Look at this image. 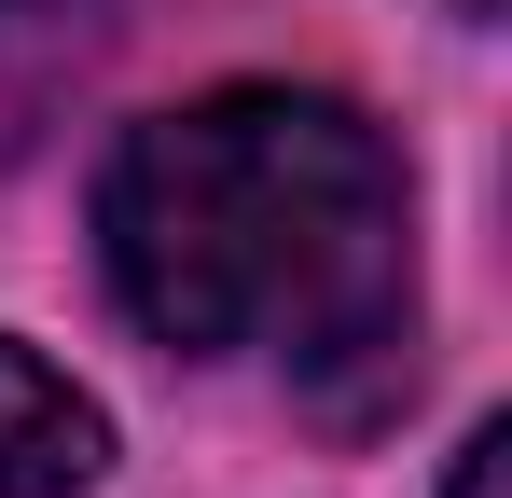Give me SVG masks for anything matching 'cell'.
Returning a JSON list of instances; mask_svg holds the SVG:
<instances>
[{"label": "cell", "mask_w": 512, "mask_h": 498, "mask_svg": "<svg viewBox=\"0 0 512 498\" xmlns=\"http://www.w3.org/2000/svg\"><path fill=\"white\" fill-rule=\"evenodd\" d=\"M111 291L153 346L291 360L319 402L416 374V208L402 153L305 83H222L153 111L97 180Z\"/></svg>", "instance_id": "1"}, {"label": "cell", "mask_w": 512, "mask_h": 498, "mask_svg": "<svg viewBox=\"0 0 512 498\" xmlns=\"http://www.w3.org/2000/svg\"><path fill=\"white\" fill-rule=\"evenodd\" d=\"M97 457H111L97 402L0 332V498H70V485H97Z\"/></svg>", "instance_id": "2"}, {"label": "cell", "mask_w": 512, "mask_h": 498, "mask_svg": "<svg viewBox=\"0 0 512 498\" xmlns=\"http://www.w3.org/2000/svg\"><path fill=\"white\" fill-rule=\"evenodd\" d=\"M84 42H97L84 0H0V139L42 125V97L84 70Z\"/></svg>", "instance_id": "3"}, {"label": "cell", "mask_w": 512, "mask_h": 498, "mask_svg": "<svg viewBox=\"0 0 512 498\" xmlns=\"http://www.w3.org/2000/svg\"><path fill=\"white\" fill-rule=\"evenodd\" d=\"M499 457H512L499 429H471V457H457V498H499Z\"/></svg>", "instance_id": "4"}, {"label": "cell", "mask_w": 512, "mask_h": 498, "mask_svg": "<svg viewBox=\"0 0 512 498\" xmlns=\"http://www.w3.org/2000/svg\"><path fill=\"white\" fill-rule=\"evenodd\" d=\"M443 14H471V28H485V14H499V0H443Z\"/></svg>", "instance_id": "5"}]
</instances>
